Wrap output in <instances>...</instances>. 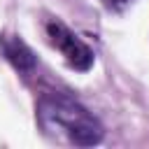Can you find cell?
<instances>
[{
	"label": "cell",
	"instance_id": "cell-1",
	"mask_svg": "<svg viewBox=\"0 0 149 149\" xmlns=\"http://www.w3.org/2000/svg\"><path fill=\"white\" fill-rule=\"evenodd\" d=\"M35 116L40 128L54 137L74 147H93L102 140L105 130L100 121L72 95L61 91H47L37 98Z\"/></svg>",
	"mask_w": 149,
	"mask_h": 149
},
{
	"label": "cell",
	"instance_id": "cell-2",
	"mask_svg": "<svg viewBox=\"0 0 149 149\" xmlns=\"http://www.w3.org/2000/svg\"><path fill=\"white\" fill-rule=\"evenodd\" d=\"M47 40H49V44L65 58V63H68L72 70H77V72H88V70L93 68V61H95L93 49H91L79 35H74L63 21H58V19L47 21Z\"/></svg>",
	"mask_w": 149,
	"mask_h": 149
},
{
	"label": "cell",
	"instance_id": "cell-3",
	"mask_svg": "<svg viewBox=\"0 0 149 149\" xmlns=\"http://www.w3.org/2000/svg\"><path fill=\"white\" fill-rule=\"evenodd\" d=\"M0 49L5 54V58L14 65L16 72H21L23 77H30L37 68V61H35V54L30 51V47L19 40L16 35H0Z\"/></svg>",
	"mask_w": 149,
	"mask_h": 149
},
{
	"label": "cell",
	"instance_id": "cell-4",
	"mask_svg": "<svg viewBox=\"0 0 149 149\" xmlns=\"http://www.w3.org/2000/svg\"><path fill=\"white\" fill-rule=\"evenodd\" d=\"M102 2V7L107 9V12H114V14H121V12H126L135 0H100Z\"/></svg>",
	"mask_w": 149,
	"mask_h": 149
}]
</instances>
